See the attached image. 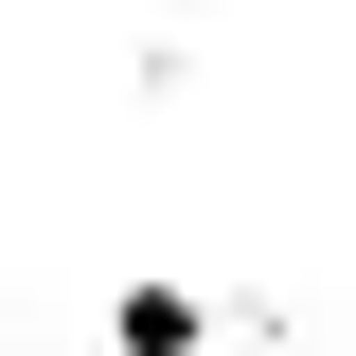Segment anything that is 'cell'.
<instances>
[{
    "label": "cell",
    "mask_w": 356,
    "mask_h": 356,
    "mask_svg": "<svg viewBox=\"0 0 356 356\" xmlns=\"http://www.w3.org/2000/svg\"><path fill=\"white\" fill-rule=\"evenodd\" d=\"M196 339H214L196 285H107V356H196Z\"/></svg>",
    "instance_id": "6da1fadb"
}]
</instances>
